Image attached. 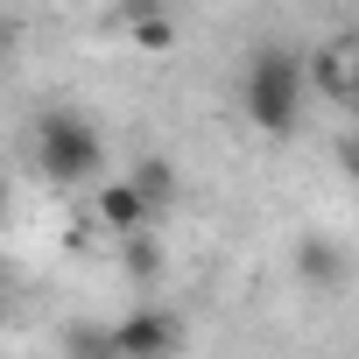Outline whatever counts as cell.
<instances>
[{
    "label": "cell",
    "mask_w": 359,
    "mask_h": 359,
    "mask_svg": "<svg viewBox=\"0 0 359 359\" xmlns=\"http://www.w3.org/2000/svg\"><path fill=\"white\" fill-rule=\"evenodd\" d=\"M303 106H310V71H303V57L282 50V43L254 50L247 71H240V120H247L254 134H268V141H296Z\"/></svg>",
    "instance_id": "cell-1"
},
{
    "label": "cell",
    "mask_w": 359,
    "mask_h": 359,
    "mask_svg": "<svg viewBox=\"0 0 359 359\" xmlns=\"http://www.w3.org/2000/svg\"><path fill=\"white\" fill-rule=\"evenodd\" d=\"M29 148H36V176H43L50 191H85V184L106 176V134L78 106H50L36 120V141Z\"/></svg>",
    "instance_id": "cell-2"
},
{
    "label": "cell",
    "mask_w": 359,
    "mask_h": 359,
    "mask_svg": "<svg viewBox=\"0 0 359 359\" xmlns=\"http://www.w3.org/2000/svg\"><path fill=\"white\" fill-rule=\"evenodd\" d=\"M176 345H184V324L162 303H134L120 324H106V352H120V359H155V352H176Z\"/></svg>",
    "instance_id": "cell-3"
},
{
    "label": "cell",
    "mask_w": 359,
    "mask_h": 359,
    "mask_svg": "<svg viewBox=\"0 0 359 359\" xmlns=\"http://www.w3.org/2000/svg\"><path fill=\"white\" fill-rule=\"evenodd\" d=\"M92 219H99V233L127 240V233H148V226H155V205L134 191V176H99V191H92Z\"/></svg>",
    "instance_id": "cell-4"
},
{
    "label": "cell",
    "mask_w": 359,
    "mask_h": 359,
    "mask_svg": "<svg viewBox=\"0 0 359 359\" xmlns=\"http://www.w3.org/2000/svg\"><path fill=\"white\" fill-rule=\"evenodd\" d=\"M303 71H310V92H324L338 106H359V36H338V43L310 50Z\"/></svg>",
    "instance_id": "cell-5"
},
{
    "label": "cell",
    "mask_w": 359,
    "mask_h": 359,
    "mask_svg": "<svg viewBox=\"0 0 359 359\" xmlns=\"http://www.w3.org/2000/svg\"><path fill=\"white\" fill-rule=\"evenodd\" d=\"M296 275H303L310 289H338V282H345V247H338V240H317V233H310V240L296 247Z\"/></svg>",
    "instance_id": "cell-6"
},
{
    "label": "cell",
    "mask_w": 359,
    "mask_h": 359,
    "mask_svg": "<svg viewBox=\"0 0 359 359\" xmlns=\"http://www.w3.org/2000/svg\"><path fill=\"white\" fill-rule=\"evenodd\" d=\"M127 43H134V50H169V43H176V22H169L162 0H141V8H127Z\"/></svg>",
    "instance_id": "cell-7"
},
{
    "label": "cell",
    "mask_w": 359,
    "mask_h": 359,
    "mask_svg": "<svg viewBox=\"0 0 359 359\" xmlns=\"http://www.w3.org/2000/svg\"><path fill=\"white\" fill-rule=\"evenodd\" d=\"M127 176H134V191H141V198H148V205H155V212H162V205H169V198H176V169H169V162H162V155H141V162H134V169H127Z\"/></svg>",
    "instance_id": "cell-8"
},
{
    "label": "cell",
    "mask_w": 359,
    "mask_h": 359,
    "mask_svg": "<svg viewBox=\"0 0 359 359\" xmlns=\"http://www.w3.org/2000/svg\"><path fill=\"white\" fill-rule=\"evenodd\" d=\"M120 268H127V282H155V275H162V247H155L148 233H127V240H120Z\"/></svg>",
    "instance_id": "cell-9"
},
{
    "label": "cell",
    "mask_w": 359,
    "mask_h": 359,
    "mask_svg": "<svg viewBox=\"0 0 359 359\" xmlns=\"http://www.w3.org/2000/svg\"><path fill=\"white\" fill-rule=\"evenodd\" d=\"M338 169L352 176V191H359V134H345V141H338Z\"/></svg>",
    "instance_id": "cell-10"
},
{
    "label": "cell",
    "mask_w": 359,
    "mask_h": 359,
    "mask_svg": "<svg viewBox=\"0 0 359 359\" xmlns=\"http://www.w3.org/2000/svg\"><path fill=\"white\" fill-rule=\"evenodd\" d=\"M8 205H15V198H8V176H0V219H8Z\"/></svg>",
    "instance_id": "cell-11"
},
{
    "label": "cell",
    "mask_w": 359,
    "mask_h": 359,
    "mask_svg": "<svg viewBox=\"0 0 359 359\" xmlns=\"http://www.w3.org/2000/svg\"><path fill=\"white\" fill-rule=\"evenodd\" d=\"M0 78H8V29H0Z\"/></svg>",
    "instance_id": "cell-12"
}]
</instances>
